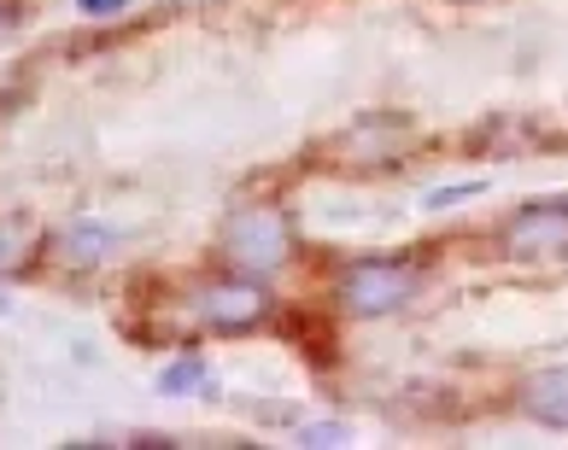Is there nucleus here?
<instances>
[{"instance_id":"obj_1","label":"nucleus","mask_w":568,"mask_h":450,"mask_svg":"<svg viewBox=\"0 0 568 450\" xmlns=\"http://www.w3.org/2000/svg\"><path fill=\"white\" fill-rule=\"evenodd\" d=\"M410 293H416V269H405V264H352L341 282L346 310H357V316H387Z\"/></svg>"},{"instance_id":"obj_2","label":"nucleus","mask_w":568,"mask_h":450,"mask_svg":"<svg viewBox=\"0 0 568 450\" xmlns=\"http://www.w3.org/2000/svg\"><path fill=\"white\" fill-rule=\"evenodd\" d=\"M229 257L246 269V275H264L287 257V223L276 211H241L235 228H229Z\"/></svg>"},{"instance_id":"obj_3","label":"nucleus","mask_w":568,"mask_h":450,"mask_svg":"<svg viewBox=\"0 0 568 450\" xmlns=\"http://www.w3.org/2000/svg\"><path fill=\"white\" fill-rule=\"evenodd\" d=\"M504 252L510 257H557V252H568V205H534V211H521V217H510Z\"/></svg>"},{"instance_id":"obj_4","label":"nucleus","mask_w":568,"mask_h":450,"mask_svg":"<svg viewBox=\"0 0 568 450\" xmlns=\"http://www.w3.org/2000/svg\"><path fill=\"white\" fill-rule=\"evenodd\" d=\"M200 316L212 321V328H252V321L264 316V293L252 287V282H217V287H205L200 298Z\"/></svg>"},{"instance_id":"obj_5","label":"nucleus","mask_w":568,"mask_h":450,"mask_svg":"<svg viewBox=\"0 0 568 450\" xmlns=\"http://www.w3.org/2000/svg\"><path fill=\"white\" fill-rule=\"evenodd\" d=\"M521 410L545 427H568V369H545L521 386Z\"/></svg>"},{"instance_id":"obj_6","label":"nucleus","mask_w":568,"mask_h":450,"mask_svg":"<svg viewBox=\"0 0 568 450\" xmlns=\"http://www.w3.org/2000/svg\"><path fill=\"white\" fill-rule=\"evenodd\" d=\"M112 246H118V234H112V228H100V223H77V228L59 234V252H65V264H77V269L106 264Z\"/></svg>"},{"instance_id":"obj_7","label":"nucleus","mask_w":568,"mask_h":450,"mask_svg":"<svg viewBox=\"0 0 568 450\" xmlns=\"http://www.w3.org/2000/svg\"><path fill=\"white\" fill-rule=\"evenodd\" d=\"M200 380H205L200 362H176V369L164 375V392H182V386H200Z\"/></svg>"},{"instance_id":"obj_8","label":"nucleus","mask_w":568,"mask_h":450,"mask_svg":"<svg viewBox=\"0 0 568 450\" xmlns=\"http://www.w3.org/2000/svg\"><path fill=\"white\" fill-rule=\"evenodd\" d=\"M300 444H311V450H323V444H346V427H305V433H300Z\"/></svg>"},{"instance_id":"obj_9","label":"nucleus","mask_w":568,"mask_h":450,"mask_svg":"<svg viewBox=\"0 0 568 450\" xmlns=\"http://www.w3.org/2000/svg\"><path fill=\"white\" fill-rule=\"evenodd\" d=\"M18 264V241H12V234H0V269H12Z\"/></svg>"},{"instance_id":"obj_10","label":"nucleus","mask_w":568,"mask_h":450,"mask_svg":"<svg viewBox=\"0 0 568 450\" xmlns=\"http://www.w3.org/2000/svg\"><path fill=\"white\" fill-rule=\"evenodd\" d=\"M123 0H82V12H118Z\"/></svg>"},{"instance_id":"obj_11","label":"nucleus","mask_w":568,"mask_h":450,"mask_svg":"<svg viewBox=\"0 0 568 450\" xmlns=\"http://www.w3.org/2000/svg\"><path fill=\"white\" fill-rule=\"evenodd\" d=\"M0 30H7V18H0Z\"/></svg>"}]
</instances>
